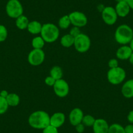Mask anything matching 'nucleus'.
<instances>
[{
  "label": "nucleus",
  "instance_id": "obj_1",
  "mask_svg": "<svg viewBox=\"0 0 133 133\" xmlns=\"http://www.w3.org/2000/svg\"><path fill=\"white\" fill-rule=\"evenodd\" d=\"M50 116L46 112L37 110L30 114L28 118V123L35 129H44L50 125Z\"/></svg>",
  "mask_w": 133,
  "mask_h": 133
},
{
  "label": "nucleus",
  "instance_id": "obj_2",
  "mask_svg": "<svg viewBox=\"0 0 133 133\" xmlns=\"http://www.w3.org/2000/svg\"><path fill=\"white\" fill-rule=\"evenodd\" d=\"M114 38L119 44L122 45L129 44L133 38L132 29L127 24H121L116 29Z\"/></svg>",
  "mask_w": 133,
  "mask_h": 133
},
{
  "label": "nucleus",
  "instance_id": "obj_3",
  "mask_svg": "<svg viewBox=\"0 0 133 133\" xmlns=\"http://www.w3.org/2000/svg\"><path fill=\"white\" fill-rule=\"evenodd\" d=\"M41 36L44 39L45 43H54L58 39L59 36V29L58 27L52 23L43 24Z\"/></svg>",
  "mask_w": 133,
  "mask_h": 133
},
{
  "label": "nucleus",
  "instance_id": "obj_4",
  "mask_svg": "<svg viewBox=\"0 0 133 133\" xmlns=\"http://www.w3.org/2000/svg\"><path fill=\"white\" fill-rule=\"evenodd\" d=\"M126 78V72L123 68L117 66L116 68L110 69L107 73V79L112 85L121 84Z\"/></svg>",
  "mask_w": 133,
  "mask_h": 133
},
{
  "label": "nucleus",
  "instance_id": "obj_5",
  "mask_svg": "<svg viewBox=\"0 0 133 133\" xmlns=\"http://www.w3.org/2000/svg\"><path fill=\"white\" fill-rule=\"evenodd\" d=\"M7 15L12 18L16 19L24 13V8L19 0H9L6 5Z\"/></svg>",
  "mask_w": 133,
  "mask_h": 133
},
{
  "label": "nucleus",
  "instance_id": "obj_6",
  "mask_svg": "<svg viewBox=\"0 0 133 133\" xmlns=\"http://www.w3.org/2000/svg\"><path fill=\"white\" fill-rule=\"evenodd\" d=\"M74 46L76 50L80 53H85L88 52L91 46L90 38L88 35L81 33L75 38Z\"/></svg>",
  "mask_w": 133,
  "mask_h": 133
},
{
  "label": "nucleus",
  "instance_id": "obj_7",
  "mask_svg": "<svg viewBox=\"0 0 133 133\" xmlns=\"http://www.w3.org/2000/svg\"><path fill=\"white\" fill-rule=\"evenodd\" d=\"M45 53L43 49H33L28 56V63L32 66H39L44 62Z\"/></svg>",
  "mask_w": 133,
  "mask_h": 133
},
{
  "label": "nucleus",
  "instance_id": "obj_8",
  "mask_svg": "<svg viewBox=\"0 0 133 133\" xmlns=\"http://www.w3.org/2000/svg\"><path fill=\"white\" fill-rule=\"evenodd\" d=\"M102 19L106 24L112 25L117 22V16L115 8L111 6L106 7L102 11Z\"/></svg>",
  "mask_w": 133,
  "mask_h": 133
},
{
  "label": "nucleus",
  "instance_id": "obj_9",
  "mask_svg": "<svg viewBox=\"0 0 133 133\" xmlns=\"http://www.w3.org/2000/svg\"><path fill=\"white\" fill-rule=\"evenodd\" d=\"M71 24L73 26L82 28L88 24V18L86 15L80 11H74L69 15Z\"/></svg>",
  "mask_w": 133,
  "mask_h": 133
},
{
  "label": "nucleus",
  "instance_id": "obj_10",
  "mask_svg": "<svg viewBox=\"0 0 133 133\" xmlns=\"http://www.w3.org/2000/svg\"><path fill=\"white\" fill-rule=\"evenodd\" d=\"M53 89L55 94L60 98L65 97L69 93V85L68 83L62 78L56 80Z\"/></svg>",
  "mask_w": 133,
  "mask_h": 133
},
{
  "label": "nucleus",
  "instance_id": "obj_11",
  "mask_svg": "<svg viewBox=\"0 0 133 133\" xmlns=\"http://www.w3.org/2000/svg\"><path fill=\"white\" fill-rule=\"evenodd\" d=\"M84 116V112L80 108H75L71 111L69 116L70 123L73 126H76L78 124L81 123Z\"/></svg>",
  "mask_w": 133,
  "mask_h": 133
},
{
  "label": "nucleus",
  "instance_id": "obj_12",
  "mask_svg": "<svg viewBox=\"0 0 133 133\" xmlns=\"http://www.w3.org/2000/svg\"><path fill=\"white\" fill-rule=\"evenodd\" d=\"M110 125L104 119H97L93 125L94 133H108Z\"/></svg>",
  "mask_w": 133,
  "mask_h": 133
},
{
  "label": "nucleus",
  "instance_id": "obj_13",
  "mask_svg": "<svg viewBox=\"0 0 133 133\" xmlns=\"http://www.w3.org/2000/svg\"><path fill=\"white\" fill-rule=\"evenodd\" d=\"M65 121V115L62 112H56L50 116V125L54 127H61Z\"/></svg>",
  "mask_w": 133,
  "mask_h": 133
},
{
  "label": "nucleus",
  "instance_id": "obj_14",
  "mask_svg": "<svg viewBox=\"0 0 133 133\" xmlns=\"http://www.w3.org/2000/svg\"><path fill=\"white\" fill-rule=\"evenodd\" d=\"M115 9H116L117 16L121 18L126 17L127 16H128L130 11V8L126 2L117 3Z\"/></svg>",
  "mask_w": 133,
  "mask_h": 133
},
{
  "label": "nucleus",
  "instance_id": "obj_15",
  "mask_svg": "<svg viewBox=\"0 0 133 133\" xmlns=\"http://www.w3.org/2000/svg\"><path fill=\"white\" fill-rule=\"evenodd\" d=\"M132 53V50L129 46L123 45L117 49L116 52V57L121 60L129 59L130 55Z\"/></svg>",
  "mask_w": 133,
  "mask_h": 133
},
{
  "label": "nucleus",
  "instance_id": "obj_16",
  "mask_svg": "<svg viewBox=\"0 0 133 133\" xmlns=\"http://www.w3.org/2000/svg\"><path fill=\"white\" fill-rule=\"evenodd\" d=\"M121 93L127 98L133 97V79H130L125 82L121 88Z\"/></svg>",
  "mask_w": 133,
  "mask_h": 133
},
{
  "label": "nucleus",
  "instance_id": "obj_17",
  "mask_svg": "<svg viewBox=\"0 0 133 133\" xmlns=\"http://www.w3.org/2000/svg\"><path fill=\"white\" fill-rule=\"evenodd\" d=\"M42 27H43V24H41V23L37 20H33V21L29 22L27 29L31 34L38 35L41 32Z\"/></svg>",
  "mask_w": 133,
  "mask_h": 133
},
{
  "label": "nucleus",
  "instance_id": "obj_18",
  "mask_svg": "<svg viewBox=\"0 0 133 133\" xmlns=\"http://www.w3.org/2000/svg\"><path fill=\"white\" fill-rule=\"evenodd\" d=\"M15 23H16V27H17L19 29H20V30H24V29L28 28L29 21V19L28 18L27 16L22 15V16H19L18 18H17L16 19Z\"/></svg>",
  "mask_w": 133,
  "mask_h": 133
},
{
  "label": "nucleus",
  "instance_id": "obj_19",
  "mask_svg": "<svg viewBox=\"0 0 133 133\" xmlns=\"http://www.w3.org/2000/svg\"><path fill=\"white\" fill-rule=\"evenodd\" d=\"M61 44L65 48H70L72 46H74L75 43V37L69 34L64 35L61 39Z\"/></svg>",
  "mask_w": 133,
  "mask_h": 133
},
{
  "label": "nucleus",
  "instance_id": "obj_20",
  "mask_svg": "<svg viewBox=\"0 0 133 133\" xmlns=\"http://www.w3.org/2000/svg\"><path fill=\"white\" fill-rule=\"evenodd\" d=\"M6 100H7V102L9 107H16L20 104V97L16 93H9L6 98Z\"/></svg>",
  "mask_w": 133,
  "mask_h": 133
},
{
  "label": "nucleus",
  "instance_id": "obj_21",
  "mask_svg": "<svg viewBox=\"0 0 133 133\" xmlns=\"http://www.w3.org/2000/svg\"><path fill=\"white\" fill-rule=\"evenodd\" d=\"M50 76L56 80L61 79L63 77V70L59 66H54L50 71Z\"/></svg>",
  "mask_w": 133,
  "mask_h": 133
},
{
  "label": "nucleus",
  "instance_id": "obj_22",
  "mask_svg": "<svg viewBox=\"0 0 133 133\" xmlns=\"http://www.w3.org/2000/svg\"><path fill=\"white\" fill-rule=\"evenodd\" d=\"M31 44L33 49H43L45 44V41L41 36H37L32 39Z\"/></svg>",
  "mask_w": 133,
  "mask_h": 133
},
{
  "label": "nucleus",
  "instance_id": "obj_23",
  "mask_svg": "<svg viewBox=\"0 0 133 133\" xmlns=\"http://www.w3.org/2000/svg\"><path fill=\"white\" fill-rule=\"evenodd\" d=\"M58 25L59 27L62 29H66L69 28L71 25V22L69 15H65L60 18L58 21Z\"/></svg>",
  "mask_w": 133,
  "mask_h": 133
},
{
  "label": "nucleus",
  "instance_id": "obj_24",
  "mask_svg": "<svg viewBox=\"0 0 133 133\" xmlns=\"http://www.w3.org/2000/svg\"><path fill=\"white\" fill-rule=\"evenodd\" d=\"M108 133H125V129L118 123H114L110 125Z\"/></svg>",
  "mask_w": 133,
  "mask_h": 133
},
{
  "label": "nucleus",
  "instance_id": "obj_25",
  "mask_svg": "<svg viewBox=\"0 0 133 133\" xmlns=\"http://www.w3.org/2000/svg\"><path fill=\"white\" fill-rule=\"evenodd\" d=\"M96 119H95V117H93L91 115H85L83 117V119L82 123L84 125L85 127H93V125H94L95 121Z\"/></svg>",
  "mask_w": 133,
  "mask_h": 133
},
{
  "label": "nucleus",
  "instance_id": "obj_26",
  "mask_svg": "<svg viewBox=\"0 0 133 133\" xmlns=\"http://www.w3.org/2000/svg\"><path fill=\"white\" fill-rule=\"evenodd\" d=\"M9 104L5 98L0 96V115L5 113L9 108Z\"/></svg>",
  "mask_w": 133,
  "mask_h": 133
},
{
  "label": "nucleus",
  "instance_id": "obj_27",
  "mask_svg": "<svg viewBox=\"0 0 133 133\" xmlns=\"http://www.w3.org/2000/svg\"><path fill=\"white\" fill-rule=\"evenodd\" d=\"M8 36V31L5 26L0 25V43L4 42Z\"/></svg>",
  "mask_w": 133,
  "mask_h": 133
},
{
  "label": "nucleus",
  "instance_id": "obj_28",
  "mask_svg": "<svg viewBox=\"0 0 133 133\" xmlns=\"http://www.w3.org/2000/svg\"><path fill=\"white\" fill-rule=\"evenodd\" d=\"M43 133H59L58 130L57 128L52 126V125H48V127L43 130Z\"/></svg>",
  "mask_w": 133,
  "mask_h": 133
},
{
  "label": "nucleus",
  "instance_id": "obj_29",
  "mask_svg": "<svg viewBox=\"0 0 133 133\" xmlns=\"http://www.w3.org/2000/svg\"><path fill=\"white\" fill-rule=\"evenodd\" d=\"M80 33H81V31H80V28H78V27L76 26H73V28H71L69 31L70 35H72L75 38L77 37L78 35H80Z\"/></svg>",
  "mask_w": 133,
  "mask_h": 133
},
{
  "label": "nucleus",
  "instance_id": "obj_30",
  "mask_svg": "<svg viewBox=\"0 0 133 133\" xmlns=\"http://www.w3.org/2000/svg\"><path fill=\"white\" fill-rule=\"evenodd\" d=\"M56 80L53 77H52L51 76H47L46 78L44 80V82L48 86H54V85L55 84V82H56Z\"/></svg>",
  "mask_w": 133,
  "mask_h": 133
},
{
  "label": "nucleus",
  "instance_id": "obj_31",
  "mask_svg": "<svg viewBox=\"0 0 133 133\" xmlns=\"http://www.w3.org/2000/svg\"><path fill=\"white\" fill-rule=\"evenodd\" d=\"M108 66L110 67V69H114L119 66V62L117 59L114 58L110 59L108 61Z\"/></svg>",
  "mask_w": 133,
  "mask_h": 133
},
{
  "label": "nucleus",
  "instance_id": "obj_32",
  "mask_svg": "<svg viewBox=\"0 0 133 133\" xmlns=\"http://www.w3.org/2000/svg\"><path fill=\"white\" fill-rule=\"evenodd\" d=\"M85 127L84 126V125L82 123H81L78 124V125H77L76 126H75V129H76V132L78 133L84 132V130H85Z\"/></svg>",
  "mask_w": 133,
  "mask_h": 133
},
{
  "label": "nucleus",
  "instance_id": "obj_33",
  "mask_svg": "<svg viewBox=\"0 0 133 133\" xmlns=\"http://www.w3.org/2000/svg\"><path fill=\"white\" fill-rule=\"evenodd\" d=\"M125 133H133V124H129L124 127Z\"/></svg>",
  "mask_w": 133,
  "mask_h": 133
},
{
  "label": "nucleus",
  "instance_id": "obj_34",
  "mask_svg": "<svg viewBox=\"0 0 133 133\" xmlns=\"http://www.w3.org/2000/svg\"><path fill=\"white\" fill-rule=\"evenodd\" d=\"M127 120L130 124H133V110L130 111L127 115Z\"/></svg>",
  "mask_w": 133,
  "mask_h": 133
},
{
  "label": "nucleus",
  "instance_id": "obj_35",
  "mask_svg": "<svg viewBox=\"0 0 133 133\" xmlns=\"http://www.w3.org/2000/svg\"><path fill=\"white\" fill-rule=\"evenodd\" d=\"M9 92L7 91V90H2L1 91V92H0V96L2 97H3V98H7V96L9 95Z\"/></svg>",
  "mask_w": 133,
  "mask_h": 133
},
{
  "label": "nucleus",
  "instance_id": "obj_36",
  "mask_svg": "<svg viewBox=\"0 0 133 133\" xmlns=\"http://www.w3.org/2000/svg\"><path fill=\"white\" fill-rule=\"evenodd\" d=\"M126 2L129 5L130 9L133 10V0H126Z\"/></svg>",
  "mask_w": 133,
  "mask_h": 133
},
{
  "label": "nucleus",
  "instance_id": "obj_37",
  "mask_svg": "<svg viewBox=\"0 0 133 133\" xmlns=\"http://www.w3.org/2000/svg\"><path fill=\"white\" fill-rule=\"evenodd\" d=\"M129 60V62H130V63L131 64V65H133V52H132V54L130 55Z\"/></svg>",
  "mask_w": 133,
  "mask_h": 133
},
{
  "label": "nucleus",
  "instance_id": "obj_38",
  "mask_svg": "<svg viewBox=\"0 0 133 133\" xmlns=\"http://www.w3.org/2000/svg\"><path fill=\"white\" fill-rule=\"evenodd\" d=\"M129 46L130 47V48H131L132 50V52H133V38H132V39L131 40V41L130 42V43H129Z\"/></svg>",
  "mask_w": 133,
  "mask_h": 133
},
{
  "label": "nucleus",
  "instance_id": "obj_39",
  "mask_svg": "<svg viewBox=\"0 0 133 133\" xmlns=\"http://www.w3.org/2000/svg\"><path fill=\"white\" fill-rule=\"evenodd\" d=\"M116 2H117V3H118V2H126V0H116Z\"/></svg>",
  "mask_w": 133,
  "mask_h": 133
}]
</instances>
